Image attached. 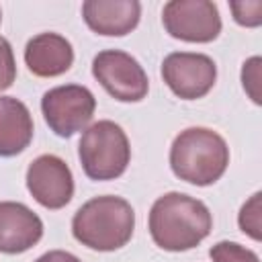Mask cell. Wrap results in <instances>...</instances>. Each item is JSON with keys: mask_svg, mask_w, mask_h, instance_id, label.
Masks as SVG:
<instances>
[{"mask_svg": "<svg viewBox=\"0 0 262 262\" xmlns=\"http://www.w3.org/2000/svg\"><path fill=\"white\" fill-rule=\"evenodd\" d=\"M147 227L158 248L186 252L211 233L213 217L203 201L184 192H166L151 205Z\"/></svg>", "mask_w": 262, "mask_h": 262, "instance_id": "cell-1", "label": "cell"}, {"mask_svg": "<svg viewBox=\"0 0 262 262\" xmlns=\"http://www.w3.org/2000/svg\"><path fill=\"white\" fill-rule=\"evenodd\" d=\"M135 229L133 207L115 194H102L86 201L72 219L74 237L96 252H115L131 239Z\"/></svg>", "mask_w": 262, "mask_h": 262, "instance_id": "cell-2", "label": "cell"}, {"mask_svg": "<svg viewBox=\"0 0 262 262\" xmlns=\"http://www.w3.org/2000/svg\"><path fill=\"white\" fill-rule=\"evenodd\" d=\"M229 147L225 139L207 127H188L180 131L170 145V168L176 178L209 186L227 170Z\"/></svg>", "mask_w": 262, "mask_h": 262, "instance_id": "cell-3", "label": "cell"}, {"mask_svg": "<svg viewBox=\"0 0 262 262\" xmlns=\"http://www.w3.org/2000/svg\"><path fill=\"white\" fill-rule=\"evenodd\" d=\"M78 158L90 180H115L125 174L131 160V145L121 125L98 121L84 129L78 143Z\"/></svg>", "mask_w": 262, "mask_h": 262, "instance_id": "cell-4", "label": "cell"}, {"mask_svg": "<svg viewBox=\"0 0 262 262\" xmlns=\"http://www.w3.org/2000/svg\"><path fill=\"white\" fill-rule=\"evenodd\" d=\"M96 111L94 94L82 84H66L47 90L41 98V113L49 129L59 137L84 131Z\"/></svg>", "mask_w": 262, "mask_h": 262, "instance_id": "cell-5", "label": "cell"}, {"mask_svg": "<svg viewBox=\"0 0 262 262\" xmlns=\"http://www.w3.org/2000/svg\"><path fill=\"white\" fill-rule=\"evenodd\" d=\"M92 76L119 102H139L149 90L143 66L121 49H104L96 53L92 59Z\"/></svg>", "mask_w": 262, "mask_h": 262, "instance_id": "cell-6", "label": "cell"}, {"mask_svg": "<svg viewBox=\"0 0 262 262\" xmlns=\"http://www.w3.org/2000/svg\"><path fill=\"white\" fill-rule=\"evenodd\" d=\"M162 23L170 37L186 43H211L221 33V16L209 0H170L164 4Z\"/></svg>", "mask_w": 262, "mask_h": 262, "instance_id": "cell-7", "label": "cell"}, {"mask_svg": "<svg viewBox=\"0 0 262 262\" xmlns=\"http://www.w3.org/2000/svg\"><path fill=\"white\" fill-rule=\"evenodd\" d=\"M166 86L182 100H196L211 92L217 80V66L205 53L174 51L162 61Z\"/></svg>", "mask_w": 262, "mask_h": 262, "instance_id": "cell-8", "label": "cell"}, {"mask_svg": "<svg viewBox=\"0 0 262 262\" xmlns=\"http://www.w3.org/2000/svg\"><path fill=\"white\" fill-rule=\"evenodd\" d=\"M27 188L41 207L57 211L74 196V176L59 156L43 154L27 168Z\"/></svg>", "mask_w": 262, "mask_h": 262, "instance_id": "cell-9", "label": "cell"}, {"mask_svg": "<svg viewBox=\"0 0 262 262\" xmlns=\"http://www.w3.org/2000/svg\"><path fill=\"white\" fill-rule=\"evenodd\" d=\"M43 237V221L23 203L0 201V252L23 254Z\"/></svg>", "mask_w": 262, "mask_h": 262, "instance_id": "cell-10", "label": "cell"}, {"mask_svg": "<svg viewBox=\"0 0 262 262\" xmlns=\"http://www.w3.org/2000/svg\"><path fill=\"white\" fill-rule=\"evenodd\" d=\"M141 4L137 0H86L82 18L90 31L104 37H125L139 25Z\"/></svg>", "mask_w": 262, "mask_h": 262, "instance_id": "cell-11", "label": "cell"}, {"mask_svg": "<svg viewBox=\"0 0 262 262\" xmlns=\"http://www.w3.org/2000/svg\"><path fill=\"white\" fill-rule=\"evenodd\" d=\"M25 63L37 78H55L72 68L74 47L57 33H39L25 47Z\"/></svg>", "mask_w": 262, "mask_h": 262, "instance_id": "cell-12", "label": "cell"}, {"mask_svg": "<svg viewBox=\"0 0 262 262\" xmlns=\"http://www.w3.org/2000/svg\"><path fill=\"white\" fill-rule=\"evenodd\" d=\"M33 117L29 106L14 96H0V158H12L33 141Z\"/></svg>", "mask_w": 262, "mask_h": 262, "instance_id": "cell-13", "label": "cell"}, {"mask_svg": "<svg viewBox=\"0 0 262 262\" xmlns=\"http://www.w3.org/2000/svg\"><path fill=\"white\" fill-rule=\"evenodd\" d=\"M211 262H260L258 254L237 242H219L209 250Z\"/></svg>", "mask_w": 262, "mask_h": 262, "instance_id": "cell-14", "label": "cell"}, {"mask_svg": "<svg viewBox=\"0 0 262 262\" xmlns=\"http://www.w3.org/2000/svg\"><path fill=\"white\" fill-rule=\"evenodd\" d=\"M260 196H262L260 192L252 194V199L242 207V211L237 215L239 229L256 242L260 239Z\"/></svg>", "mask_w": 262, "mask_h": 262, "instance_id": "cell-15", "label": "cell"}, {"mask_svg": "<svg viewBox=\"0 0 262 262\" xmlns=\"http://www.w3.org/2000/svg\"><path fill=\"white\" fill-rule=\"evenodd\" d=\"M16 80V61L8 39L0 37V92L10 88Z\"/></svg>", "mask_w": 262, "mask_h": 262, "instance_id": "cell-16", "label": "cell"}, {"mask_svg": "<svg viewBox=\"0 0 262 262\" xmlns=\"http://www.w3.org/2000/svg\"><path fill=\"white\" fill-rule=\"evenodd\" d=\"M229 8L235 23L242 27H258L262 23V2H231Z\"/></svg>", "mask_w": 262, "mask_h": 262, "instance_id": "cell-17", "label": "cell"}, {"mask_svg": "<svg viewBox=\"0 0 262 262\" xmlns=\"http://www.w3.org/2000/svg\"><path fill=\"white\" fill-rule=\"evenodd\" d=\"M242 82H244V88L250 94V98L256 104H260V92H258V84H260V57L258 55H254L248 61H244Z\"/></svg>", "mask_w": 262, "mask_h": 262, "instance_id": "cell-18", "label": "cell"}, {"mask_svg": "<svg viewBox=\"0 0 262 262\" xmlns=\"http://www.w3.org/2000/svg\"><path fill=\"white\" fill-rule=\"evenodd\" d=\"M35 262H82V260L66 250H51V252H45L43 256H39Z\"/></svg>", "mask_w": 262, "mask_h": 262, "instance_id": "cell-19", "label": "cell"}, {"mask_svg": "<svg viewBox=\"0 0 262 262\" xmlns=\"http://www.w3.org/2000/svg\"><path fill=\"white\" fill-rule=\"evenodd\" d=\"M0 20H2V10H0Z\"/></svg>", "mask_w": 262, "mask_h": 262, "instance_id": "cell-20", "label": "cell"}]
</instances>
